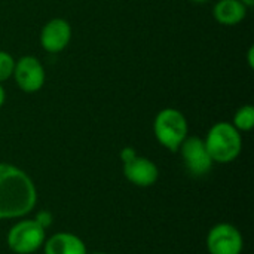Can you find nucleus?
Here are the masks:
<instances>
[{
	"label": "nucleus",
	"instance_id": "2",
	"mask_svg": "<svg viewBox=\"0 0 254 254\" xmlns=\"http://www.w3.org/2000/svg\"><path fill=\"white\" fill-rule=\"evenodd\" d=\"M204 144L214 164H231L243 152V135L241 132L226 121L214 124L205 138Z\"/></svg>",
	"mask_w": 254,
	"mask_h": 254
},
{
	"label": "nucleus",
	"instance_id": "6",
	"mask_svg": "<svg viewBox=\"0 0 254 254\" xmlns=\"http://www.w3.org/2000/svg\"><path fill=\"white\" fill-rule=\"evenodd\" d=\"M12 77L22 92L34 94L43 88L46 73L39 58H36L34 55H24L15 61Z\"/></svg>",
	"mask_w": 254,
	"mask_h": 254
},
{
	"label": "nucleus",
	"instance_id": "17",
	"mask_svg": "<svg viewBox=\"0 0 254 254\" xmlns=\"http://www.w3.org/2000/svg\"><path fill=\"white\" fill-rule=\"evenodd\" d=\"M240 1H243L247 7H252L254 4V0H240Z\"/></svg>",
	"mask_w": 254,
	"mask_h": 254
},
{
	"label": "nucleus",
	"instance_id": "3",
	"mask_svg": "<svg viewBox=\"0 0 254 254\" xmlns=\"http://www.w3.org/2000/svg\"><path fill=\"white\" fill-rule=\"evenodd\" d=\"M153 134L162 147L170 152H179L182 143L189 135L188 119L180 110L165 107L153 119Z\"/></svg>",
	"mask_w": 254,
	"mask_h": 254
},
{
	"label": "nucleus",
	"instance_id": "15",
	"mask_svg": "<svg viewBox=\"0 0 254 254\" xmlns=\"http://www.w3.org/2000/svg\"><path fill=\"white\" fill-rule=\"evenodd\" d=\"M4 100H6V91H4L3 85L0 83V109H1L3 104H4Z\"/></svg>",
	"mask_w": 254,
	"mask_h": 254
},
{
	"label": "nucleus",
	"instance_id": "19",
	"mask_svg": "<svg viewBox=\"0 0 254 254\" xmlns=\"http://www.w3.org/2000/svg\"><path fill=\"white\" fill-rule=\"evenodd\" d=\"M92 254H109V253H104V252H97V253H92Z\"/></svg>",
	"mask_w": 254,
	"mask_h": 254
},
{
	"label": "nucleus",
	"instance_id": "16",
	"mask_svg": "<svg viewBox=\"0 0 254 254\" xmlns=\"http://www.w3.org/2000/svg\"><path fill=\"white\" fill-rule=\"evenodd\" d=\"M254 48L252 46L250 49H249V64H250V67L253 68L254 67Z\"/></svg>",
	"mask_w": 254,
	"mask_h": 254
},
{
	"label": "nucleus",
	"instance_id": "4",
	"mask_svg": "<svg viewBox=\"0 0 254 254\" xmlns=\"http://www.w3.org/2000/svg\"><path fill=\"white\" fill-rule=\"evenodd\" d=\"M46 240V229H43L34 219H18L6 235V244L15 254H34L42 250Z\"/></svg>",
	"mask_w": 254,
	"mask_h": 254
},
{
	"label": "nucleus",
	"instance_id": "18",
	"mask_svg": "<svg viewBox=\"0 0 254 254\" xmlns=\"http://www.w3.org/2000/svg\"><path fill=\"white\" fill-rule=\"evenodd\" d=\"M192 1H195V3H207L208 0H192Z\"/></svg>",
	"mask_w": 254,
	"mask_h": 254
},
{
	"label": "nucleus",
	"instance_id": "14",
	"mask_svg": "<svg viewBox=\"0 0 254 254\" xmlns=\"http://www.w3.org/2000/svg\"><path fill=\"white\" fill-rule=\"evenodd\" d=\"M34 220L43 228V229H49L51 226H52V223H54V216H52V213L51 211H48V210H42V211H39L37 214H36V217H34Z\"/></svg>",
	"mask_w": 254,
	"mask_h": 254
},
{
	"label": "nucleus",
	"instance_id": "7",
	"mask_svg": "<svg viewBox=\"0 0 254 254\" xmlns=\"http://www.w3.org/2000/svg\"><path fill=\"white\" fill-rule=\"evenodd\" d=\"M179 152L182 155V159L188 173L193 177L207 176L214 165L204 144V138L201 137L188 135V138L182 143Z\"/></svg>",
	"mask_w": 254,
	"mask_h": 254
},
{
	"label": "nucleus",
	"instance_id": "1",
	"mask_svg": "<svg viewBox=\"0 0 254 254\" xmlns=\"http://www.w3.org/2000/svg\"><path fill=\"white\" fill-rule=\"evenodd\" d=\"M33 179L16 165L0 162V220L27 217L37 205Z\"/></svg>",
	"mask_w": 254,
	"mask_h": 254
},
{
	"label": "nucleus",
	"instance_id": "9",
	"mask_svg": "<svg viewBox=\"0 0 254 254\" xmlns=\"http://www.w3.org/2000/svg\"><path fill=\"white\" fill-rule=\"evenodd\" d=\"M42 48L49 54L63 52L71 40V25L64 18L49 19L40 30L39 36Z\"/></svg>",
	"mask_w": 254,
	"mask_h": 254
},
{
	"label": "nucleus",
	"instance_id": "10",
	"mask_svg": "<svg viewBox=\"0 0 254 254\" xmlns=\"http://www.w3.org/2000/svg\"><path fill=\"white\" fill-rule=\"evenodd\" d=\"M43 254H88L86 244L71 232H57L45 240Z\"/></svg>",
	"mask_w": 254,
	"mask_h": 254
},
{
	"label": "nucleus",
	"instance_id": "13",
	"mask_svg": "<svg viewBox=\"0 0 254 254\" xmlns=\"http://www.w3.org/2000/svg\"><path fill=\"white\" fill-rule=\"evenodd\" d=\"M13 67H15V58L6 51H0V83L12 77Z\"/></svg>",
	"mask_w": 254,
	"mask_h": 254
},
{
	"label": "nucleus",
	"instance_id": "8",
	"mask_svg": "<svg viewBox=\"0 0 254 254\" xmlns=\"http://www.w3.org/2000/svg\"><path fill=\"white\" fill-rule=\"evenodd\" d=\"M124 176L131 185L146 189L155 186L159 180V168L152 159L135 153L128 161H124Z\"/></svg>",
	"mask_w": 254,
	"mask_h": 254
},
{
	"label": "nucleus",
	"instance_id": "11",
	"mask_svg": "<svg viewBox=\"0 0 254 254\" xmlns=\"http://www.w3.org/2000/svg\"><path fill=\"white\" fill-rule=\"evenodd\" d=\"M247 6L240 0H219L213 7L214 19L226 27L238 25L247 16Z\"/></svg>",
	"mask_w": 254,
	"mask_h": 254
},
{
	"label": "nucleus",
	"instance_id": "5",
	"mask_svg": "<svg viewBox=\"0 0 254 254\" xmlns=\"http://www.w3.org/2000/svg\"><path fill=\"white\" fill-rule=\"evenodd\" d=\"M205 246L208 254H243L244 237L237 226L222 222L208 231Z\"/></svg>",
	"mask_w": 254,
	"mask_h": 254
},
{
	"label": "nucleus",
	"instance_id": "12",
	"mask_svg": "<svg viewBox=\"0 0 254 254\" xmlns=\"http://www.w3.org/2000/svg\"><path fill=\"white\" fill-rule=\"evenodd\" d=\"M232 125L240 131V132H249L254 127V107L252 104H244L241 106L235 115Z\"/></svg>",
	"mask_w": 254,
	"mask_h": 254
}]
</instances>
